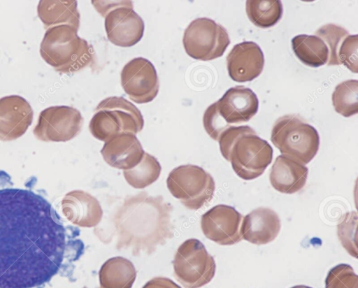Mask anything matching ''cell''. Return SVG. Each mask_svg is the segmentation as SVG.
<instances>
[{
  "label": "cell",
  "instance_id": "33",
  "mask_svg": "<svg viewBox=\"0 0 358 288\" xmlns=\"http://www.w3.org/2000/svg\"><path fill=\"white\" fill-rule=\"evenodd\" d=\"M83 288H87V287H84Z\"/></svg>",
  "mask_w": 358,
  "mask_h": 288
},
{
  "label": "cell",
  "instance_id": "12",
  "mask_svg": "<svg viewBox=\"0 0 358 288\" xmlns=\"http://www.w3.org/2000/svg\"><path fill=\"white\" fill-rule=\"evenodd\" d=\"M121 85L129 97L141 104L152 101L159 92V79L154 65L147 59L136 57L121 71Z\"/></svg>",
  "mask_w": 358,
  "mask_h": 288
},
{
  "label": "cell",
  "instance_id": "11",
  "mask_svg": "<svg viewBox=\"0 0 358 288\" xmlns=\"http://www.w3.org/2000/svg\"><path fill=\"white\" fill-rule=\"evenodd\" d=\"M83 117L71 106H50L43 110L33 132L36 138L45 142H66L80 131Z\"/></svg>",
  "mask_w": 358,
  "mask_h": 288
},
{
  "label": "cell",
  "instance_id": "1",
  "mask_svg": "<svg viewBox=\"0 0 358 288\" xmlns=\"http://www.w3.org/2000/svg\"><path fill=\"white\" fill-rule=\"evenodd\" d=\"M56 214L34 192L0 189V288H33L57 273L66 242Z\"/></svg>",
  "mask_w": 358,
  "mask_h": 288
},
{
  "label": "cell",
  "instance_id": "30",
  "mask_svg": "<svg viewBox=\"0 0 358 288\" xmlns=\"http://www.w3.org/2000/svg\"><path fill=\"white\" fill-rule=\"evenodd\" d=\"M203 124L207 134L215 141H218L221 134L230 127L219 114L215 102L206 108Z\"/></svg>",
  "mask_w": 358,
  "mask_h": 288
},
{
  "label": "cell",
  "instance_id": "27",
  "mask_svg": "<svg viewBox=\"0 0 358 288\" xmlns=\"http://www.w3.org/2000/svg\"><path fill=\"white\" fill-rule=\"evenodd\" d=\"M349 34L345 29L334 24H327L315 31V35L324 41L329 49V66L339 65L338 52L343 39Z\"/></svg>",
  "mask_w": 358,
  "mask_h": 288
},
{
  "label": "cell",
  "instance_id": "23",
  "mask_svg": "<svg viewBox=\"0 0 358 288\" xmlns=\"http://www.w3.org/2000/svg\"><path fill=\"white\" fill-rule=\"evenodd\" d=\"M292 45L295 55L306 66L319 67L328 62L329 49L316 35H297L292 39Z\"/></svg>",
  "mask_w": 358,
  "mask_h": 288
},
{
  "label": "cell",
  "instance_id": "28",
  "mask_svg": "<svg viewBox=\"0 0 358 288\" xmlns=\"http://www.w3.org/2000/svg\"><path fill=\"white\" fill-rule=\"evenodd\" d=\"M325 288H358V276L349 264H338L329 271Z\"/></svg>",
  "mask_w": 358,
  "mask_h": 288
},
{
  "label": "cell",
  "instance_id": "29",
  "mask_svg": "<svg viewBox=\"0 0 358 288\" xmlns=\"http://www.w3.org/2000/svg\"><path fill=\"white\" fill-rule=\"evenodd\" d=\"M357 48L358 35L349 34L343 39L338 52L339 65L343 64L355 73L358 72Z\"/></svg>",
  "mask_w": 358,
  "mask_h": 288
},
{
  "label": "cell",
  "instance_id": "16",
  "mask_svg": "<svg viewBox=\"0 0 358 288\" xmlns=\"http://www.w3.org/2000/svg\"><path fill=\"white\" fill-rule=\"evenodd\" d=\"M215 103L219 114L229 124L248 122L259 107L254 92L241 85L229 89Z\"/></svg>",
  "mask_w": 358,
  "mask_h": 288
},
{
  "label": "cell",
  "instance_id": "21",
  "mask_svg": "<svg viewBox=\"0 0 358 288\" xmlns=\"http://www.w3.org/2000/svg\"><path fill=\"white\" fill-rule=\"evenodd\" d=\"M37 13L45 29L64 24L78 29L80 13L75 0H41Z\"/></svg>",
  "mask_w": 358,
  "mask_h": 288
},
{
  "label": "cell",
  "instance_id": "20",
  "mask_svg": "<svg viewBox=\"0 0 358 288\" xmlns=\"http://www.w3.org/2000/svg\"><path fill=\"white\" fill-rule=\"evenodd\" d=\"M308 170L303 164L285 155L276 157L270 172L272 187L281 193L294 194L306 185Z\"/></svg>",
  "mask_w": 358,
  "mask_h": 288
},
{
  "label": "cell",
  "instance_id": "10",
  "mask_svg": "<svg viewBox=\"0 0 358 288\" xmlns=\"http://www.w3.org/2000/svg\"><path fill=\"white\" fill-rule=\"evenodd\" d=\"M182 43L192 58L209 61L223 55L230 39L222 26L210 18L199 17L192 21L185 30Z\"/></svg>",
  "mask_w": 358,
  "mask_h": 288
},
{
  "label": "cell",
  "instance_id": "17",
  "mask_svg": "<svg viewBox=\"0 0 358 288\" xmlns=\"http://www.w3.org/2000/svg\"><path fill=\"white\" fill-rule=\"evenodd\" d=\"M62 210L66 218L80 227H94L103 217V210L99 201L83 190H73L62 199Z\"/></svg>",
  "mask_w": 358,
  "mask_h": 288
},
{
  "label": "cell",
  "instance_id": "7",
  "mask_svg": "<svg viewBox=\"0 0 358 288\" xmlns=\"http://www.w3.org/2000/svg\"><path fill=\"white\" fill-rule=\"evenodd\" d=\"M166 185L173 196L189 210H198L210 201L215 189L211 175L192 164L173 168L168 175Z\"/></svg>",
  "mask_w": 358,
  "mask_h": 288
},
{
  "label": "cell",
  "instance_id": "14",
  "mask_svg": "<svg viewBox=\"0 0 358 288\" xmlns=\"http://www.w3.org/2000/svg\"><path fill=\"white\" fill-rule=\"evenodd\" d=\"M34 111L22 96L10 95L0 99V141L15 140L31 124Z\"/></svg>",
  "mask_w": 358,
  "mask_h": 288
},
{
  "label": "cell",
  "instance_id": "3",
  "mask_svg": "<svg viewBox=\"0 0 358 288\" xmlns=\"http://www.w3.org/2000/svg\"><path fill=\"white\" fill-rule=\"evenodd\" d=\"M217 141L222 155L231 162L234 172L243 180L258 178L272 161L271 146L248 125L230 126L221 134Z\"/></svg>",
  "mask_w": 358,
  "mask_h": 288
},
{
  "label": "cell",
  "instance_id": "19",
  "mask_svg": "<svg viewBox=\"0 0 358 288\" xmlns=\"http://www.w3.org/2000/svg\"><path fill=\"white\" fill-rule=\"evenodd\" d=\"M280 226V219L274 210L260 207L244 217L241 232L243 239L252 244L264 245L274 240Z\"/></svg>",
  "mask_w": 358,
  "mask_h": 288
},
{
  "label": "cell",
  "instance_id": "8",
  "mask_svg": "<svg viewBox=\"0 0 358 288\" xmlns=\"http://www.w3.org/2000/svg\"><path fill=\"white\" fill-rule=\"evenodd\" d=\"M172 263L174 277L185 288H200L215 273L214 258L196 238L187 239L178 247Z\"/></svg>",
  "mask_w": 358,
  "mask_h": 288
},
{
  "label": "cell",
  "instance_id": "32",
  "mask_svg": "<svg viewBox=\"0 0 358 288\" xmlns=\"http://www.w3.org/2000/svg\"><path fill=\"white\" fill-rule=\"evenodd\" d=\"M291 288H312V287L306 286V285H296Z\"/></svg>",
  "mask_w": 358,
  "mask_h": 288
},
{
  "label": "cell",
  "instance_id": "31",
  "mask_svg": "<svg viewBox=\"0 0 358 288\" xmlns=\"http://www.w3.org/2000/svg\"><path fill=\"white\" fill-rule=\"evenodd\" d=\"M142 288H181V287L168 278L155 277L147 282Z\"/></svg>",
  "mask_w": 358,
  "mask_h": 288
},
{
  "label": "cell",
  "instance_id": "6",
  "mask_svg": "<svg viewBox=\"0 0 358 288\" xmlns=\"http://www.w3.org/2000/svg\"><path fill=\"white\" fill-rule=\"evenodd\" d=\"M271 141L282 155L302 164L314 158L320 145L315 128L294 115H284L275 121Z\"/></svg>",
  "mask_w": 358,
  "mask_h": 288
},
{
  "label": "cell",
  "instance_id": "9",
  "mask_svg": "<svg viewBox=\"0 0 358 288\" xmlns=\"http://www.w3.org/2000/svg\"><path fill=\"white\" fill-rule=\"evenodd\" d=\"M92 3L105 17L107 37L113 44L127 48L141 41L144 31V22L134 10L132 1H118L104 3L102 1H92Z\"/></svg>",
  "mask_w": 358,
  "mask_h": 288
},
{
  "label": "cell",
  "instance_id": "34",
  "mask_svg": "<svg viewBox=\"0 0 358 288\" xmlns=\"http://www.w3.org/2000/svg\"><path fill=\"white\" fill-rule=\"evenodd\" d=\"M99 288H101V287H99Z\"/></svg>",
  "mask_w": 358,
  "mask_h": 288
},
{
  "label": "cell",
  "instance_id": "15",
  "mask_svg": "<svg viewBox=\"0 0 358 288\" xmlns=\"http://www.w3.org/2000/svg\"><path fill=\"white\" fill-rule=\"evenodd\" d=\"M226 59L230 78L238 82L252 81L258 77L264 65L263 52L252 41H244L235 45Z\"/></svg>",
  "mask_w": 358,
  "mask_h": 288
},
{
  "label": "cell",
  "instance_id": "18",
  "mask_svg": "<svg viewBox=\"0 0 358 288\" xmlns=\"http://www.w3.org/2000/svg\"><path fill=\"white\" fill-rule=\"evenodd\" d=\"M144 150L134 134H122L105 142L101 154L111 167L128 170L136 166L142 159Z\"/></svg>",
  "mask_w": 358,
  "mask_h": 288
},
{
  "label": "cell",
  "instance_id": "13",
  "mask_svg": "<svg viewBox=\"0 0 358 288\" xmlns=\"http://www.w3.org/2000/svg\"><path fill=\"white\" fill-rule=\"evenodd\" d=\"M243 215L234 207L219 204L201 218V228L204 236L221 245H231L240 242Z\"/></svg>",
  "mask_w": 358,
  "mask_h": 288
},
{
  "label": "cell",
  "instance_id": "24",
  "mask_svg": "<svg viewBox=\"0 0 358 288\" xmlns=\"http://www.w3.org/2000/svg\"><path fill=\"white\" fill-rule=\"evenodd\" d=\"M246 13L255 26L268 28L280 20L282 5L279 0H248L246 1Z\"/></svg>",
  "mask_w": 358,
  "mask_h": 288
},
{
  "label": "cell",
  "instance_id": "25",
  "mask_svg": "<svg viewBox=\"0 0 358 288\" xmlns=\"http://www.w3.org/2000/svg\"><path fill=\"white\" fill-rule=\"evenodd\" d=\"M162 167L152 155L144 152L141 161L134 168L124 170L127 183L136 189H143L154 183L159 177Z\"/></svg>",
  "mask_w": 358,
  "mask_h": 288
},
{
  "label": "cell",
  "instance_id": "26",
  "mask_svg": "<svg viewBox=\"0 0 358 288\" xmlns=\"http://www.w3.org/2000/svg\"><path fill=\"white\" fill-rule=\"evenodd\" d=\"M336 112L348 117L358 113V80H348L338 84L332 94Z\"/></svg>",
  "mask_w": 358,
  "mask_h": 288
},
{
  "label": "cell",
  "instance_id": "22",
  "mask_svg": "<svg viewBox=\"0 0 358 288\" xmlns=\"http://www.w3.org/2000/svg\"><path fill=\"white\" fill-rule=\"evenodd\" d=\"M136 278L133 263L122 257L108 259L99 272L101 288H131Z\"/></svg>",
  "mask_w": 358,
  "mask_h": 288
},
{
  "label": "cell",
  "instance_id": "2",
  "mask_svg": "<svg viewBox=\"0 0 358 288\" xmlns=\"http://www.w3.org/2000/svg\"><path fill=\"white\" fill-rule=\"evenodd\" d=\"M172 211L162 196L142 192L125 199L113 219L117 249L134 256L155 252L173 236Z\"/></svg>",
  "mask_w": 358,
  "mask_h": 288
},
{
  "label": "cell",
  "instance_id": "4",
  "mask_svg": "<svg viewBox=\"0 0 358 288\" xmlns=\"http://www.w3.org/2000/svg\"><path fill=\"white\" fill-rule=\"evenodd\" d=\"M78 29L69 25L48 29L40 46L42 58L59 73L78 71L90 64L94 56L93 48L79 37Z\"/></svg>",
  "mask_w": 358,
  "mask_h": 288
},
{
  "label": "cell",
  "instance_id": "5",
  "mask_svg": "<svg viewBox=\"0 0 358 288\" xmlns=\"http://www.w3.org/2000/svg\"><path fill=\"white\" fill-rule=\"evenodd\" d=\"M143 125V115L136 106L122 96H110L95 108L89 129L94 138L106 142L122 134L136 135Z\"/></svg>",
  "mask_w": 358,
  "mask_h": 288
}]
</instances>
